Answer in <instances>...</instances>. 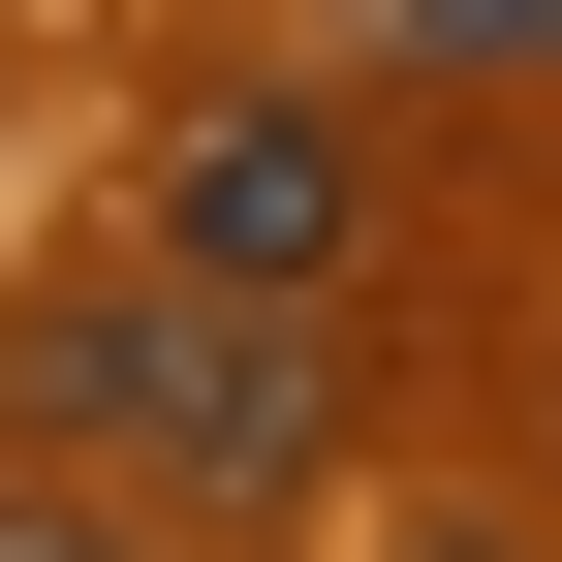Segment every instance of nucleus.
I'll list each match as a JSON object with an SVG mask.
<instances>
[{"instance_id": "obj_5", "label": "nucleus", "mask_w": 562, "mask_h": 562, "mask_svg": "<svg viewBox=\"0 0 562 562\" xmlns=\"http://www.w3.org/2000/svg\"><path fill=\"white\" fill-rule=\"evenodd\" d=\"M375 562H562V531H501V501H438V531H375Z\"/></svg>"}, {"instance_id": "obj_3", "label": "nucleus", "mask_w": 562, "mask_h": 562, "mask_svg": "<svg viewBox=\"0 0 562 562\" xmlns=\"http://www.w3.org/2000/svg\"><path fill=\"white\" fill-rule=\"evenodd\" d=\"M406 63H562V0H375Z\"/></svg>"}, {"instance_id": "obj_2", "label": "nucleus", "mask_w": 562, "mask_h": 562, "mask_svg": "<svg viewBox=\"0 0 562 562\" xmlns=\"http://www.w3.org/2000/svg\"><path fill=\"white\" fill-rule=\"evenodd\" d=\"M344 250H375V125L344 94H220L157 188V281H250V313H344Z\"/></svg>"}, {"instance_id": "obj_4", "label": "nucleus", "mask_w": 562, "mask_h": 562, "mask_svg": "<svg viewBox=\"0 0 562 562\" xmlns=\"http://www.w3.org/2000/svg\"><path fill=\"white\" fill-rule=\"evenodd\" d=\"M0 562H157L125 501H63V469H0Z\"/></svg>"}, {"instance_id": "obj_1", "label": "nucleus", "mask_w": 562, "mask_h": 562, "mask_svg": "<svg viewBox=\"0 0 562 562\" xmlns=\"http://www.w3.org/2000/svg\"><path fill=\"white\" fill-rule=\"evenodd\" d=\"M32 438L94 469L125 531H157V501H313V469H344V313H250V281H157V250H125V281L32 313Z\"/></svg>"}]
</instances>
